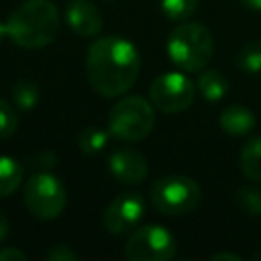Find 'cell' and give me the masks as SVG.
<instances>
[{"instance_id": "obj_1", "label": "cell", "mask_w": 261, "mask_h": 261, "mask_svg": "<svg viewBox=\"0 0 261 261\" xmlns=\"http://www.w3.org/2000/svg\"><path fill=\"white\" fill-rule=\"evenodd\" d=\"M141 71L137 47L122 37H102L86 53V73L90 86L104 98H116L128 92Z\"/></svg>"}, {"instance_id": "obj_2", "label": "cell", "mask_w": 261, "mask_h": 261, "mask_svg": "<svg viewBox=\"0 0 261 261\" xmlns=\"http://www.w3.org/2000/svg\"><path fill=\"white\" fill-rule=\"evenodd\" d=\"M8 37L22 49H41L49 45L59 31V12L51 0H24L6 20Z\"/></svg>"}, {"instance_id": "obj_3", "label": "cell", "mask_w": 261, "mask_h": 261, "mask_svg": "<svg viewBox=\"0 0 261 261\" xmlns=\"http://www.w3.org/2000/svg\"><path fill=\"white\" fill-rule=\"evenodd\" d=\"M214 39L208 27L200 22L184 20L167 39L169 59L186 73H200L212 59Z\"/></svg>"}, {"instance_id": "obj_4", "label": "cell", "mask_w": 261, "mask_h": 261, "mask_svg": "<svg viewBox=\"0 0 261 261\" xmlns=\"http://www.w3.org/2000/svg\"><path fill=\"white\" fill-rule=\"evenodd\" d=\"M155 126V110L151 100L141 96H126L118 100L108 112V130L120 141H143Z\"/></svg>"}, {"instance_id": "obj_5", "label": "cell", "mask_w": 261, "mask_h": 261, "mask_svg": "<svg viewBox=\"0 0 261 261\" xmlns=\"http://www.w3.org/2000/svg\"><path fill=\"white\" fill-rule=\"evenodd\" d=\"M153 206L167 216H181L194 212L202 202L200 186L186 175H163L151 186Z\"/></svg>"}, {"instance_id": "obj_6", "label": "cell", "mask_w": 261, "mask_h": 261, "mask_svg": "<svg viewBox=\"0 0 261 261\" xmlns=\"http://www.w3.org/2000/svg\"><path fill=\"white\" fill-rule=\"evenodd\" d=\"M24 206L39 220H53L61 216L67 204L63 184L49 171L33 173L24 184Z\"/></svg>"}, {"instance_id": "obj_7", "label": "cell", "mask_w": 261, "mask_h": 261, "mask_svg": "<svg viewBox=\"0 0 261 261\" xmlns=\"http://www.w3.org/2000/svg\"><path fill=\"white\" fill-rule=\"evenodd\" d=\"M124 255L130 261H167L175 257V239L165 226L147 224L126 239Z\"/></svg>"}, {"instance_id": "obj_8", "label": "cell", "mask_w": 261, "mask_h": 261, "mask_svg": "<svg viewBox=\"0 0 261 261\" xmlns=\"http://www.w3.org/2000/svg\"><path fill=\"white\" fill-rule=\"evenodd\" d=\"M196 96L194 82L181 71H167L153 80L149 86V100L151 104L167 114H175L192 106Z\"/></svg>"}, {"instance_id": "obj_9", "label": "cell", "mask_w": 261, "mask_h": 261, "mask_svg": "<svg viewBox=\"0 0 261 261\" xmlns=\"http://www.w3.org/2000/svg\"><path fill=\"white\" fill-rule=\"evenodd\" d=\"M143 212H145V204L139 194L133 192L118 194L104 212V226L112 234H124L139 224Z\"/></svg>"}, {"instance_id": "obj_10", "label": "cell", "mask_w": 261, "mask_h": 261, "mask_svg": "<svg viewBox=\"0 0 261 261\" xmlns=\"http://www.w3.org/2000/svg\"><path fill=\"white\" fill-rule=\"evenodd\" d=\"M108 169L118 181L128 184V186H137V184L145 181L147 173H149L145 155L135 149H128V147L114 149L108 155Z\"/></svg>"}, {"instance_id": "obj_11", "label": "cell", "mask_w": 261, "mask_h": 261, "mask_svg": "<svg viewBox=\"0 0 261 261\" xmlns=\"http://www.w3.org/2000/svg\"><path fill=\"white\" fill-rule=\"evenodd\" d=\"M65 20L69 29L80 37H96L104 27L102 12L90 0H69L65 8Z\"/></svg>"}, {"instance_id": "obj_12", "label": "cell", "mask_w": 261, "mask_h": 261, "mask_svg": "<svg viewBox=\"0 0 261 261\" xmlns=\"http://www.w3.org/2000/svg\"><path fill=\"white\" fill-rule=\"evenodd\" d=\"M218 124L230 137H243V135H249L255 128V114L247 106L232 104V106H226L220 112Z\"/></svg>"}, {"instance_id": "obj_13", "label": "cell", "mask_w": 261, "mask_h": 261, "mask_svg": "<svg viewBox=\"0 0 261 261\" xmlns=\"http://www.w3.org/2000/svg\"><path fill=\"white\" fill-rule=\"evenodd\" d=\"M196 90L208 100V102H218L226 96L228 92V82L224 73L216 69H202L198 80H196Z\"/></svg>"}, {"instance_id": "obj_14", "label": "cell", "mask_w": 261, "mask_h": 261, "mask_svg": "<svg viewBox=\"0 0 261 261\" xmlns=\"http://www.w3.org/2000/svg\"><path fill=\"white\" fill-rule=\"evenodd\" d=\"M24 179V167L8 155H0V198L12 196Z\"/></svg>"}, {"instance_id": "obj_15", "label": "cell", "mask_w": 261, "mask_h": 261, "mask_svg": "<svg viewBox=\"0 0 261 261\" xmlns=\"http://www.w3.org/2000/svg\"><path fill=\"white\" fill-rule=\"evenodd\" d=\"M39 96H41V88L35 80H29V77H22V80H16L12 86H10V98H12V104L27 112V110H33L39 102Z\"/></svg>"}, {"instance_id": "obj_16", "label": "cell", "mask_w": 261, "mask_h": 261, "mask_svg": "<svg viewBox=\"0 0 261 261\" xmlns=\"http://www.w3.org/2000/svg\"><path fill=\"white\" fill-rule=\"evenodd\" d=\"M241 169L253 179L261 181V137H253L241 151Z\"/></svg>"}, {"instance_id": "obj_17", "label": "cell", "mask_w": 261, "mask_h": 261, "mask_svg": "<svg viewBox=\"0 0 261 261\" xmlns=\"http://www.w3.org/2000/svg\"><path fill=\"white\" fill-rule=\"evenodd\" d=\"M110 130H104L100 126H86L77 135V147L84 155H96L108 145Z\"/></svg>"}, {"instance_id": "obj_18", "label": "cell", "mask_w": 261, "mask_h": 261, "mask_svg": "<svg viewBox=\"0 0 261 261\" xmlns=\"http://www.w3.org/2000/svg\"><path fill=\"white\" fill-rule=\"evenodd\" d=\"M237 65L239 69L247 73H259L261 71V41H249L241 47L237 53Z\"/></svg>"}, {"instance_id": "obj_19", "label": "cell", "mask_w": 261, "mask_h": 261, "mask_svg": "<svg viewBox=\"0 0 261 261\" xmlns=\"http://www.w3.org/2000/svg\"><path fill=\"white\" fill-rule=\"evenodd\" d=\"M200 0H159L163 14L169 20H188L196 8H198Z\"/></svg>"}, {"instance_id": "obj_20", "label": "cell", "mask_w": 261, "mask_h": 261, "mask_svg": "<svg viewBox=\"0 0 261 261\" xmlns=\"http://www.w3.org/2000/svg\"><path fill=\"white\" fill-rule=\"evenodd\" d=\"M237 204L251 216H261V192L253 188H241L237 192Z\"/></svg>"}, {"instance_id": "obj_21", "label": "cell", "mask_w": 261, "mask_h": 261, "mask_svg": "<svg viewBox=\"0 0 261 261\" xmlns=\"http://www.w3.org/2000/svg\"><path fill=\"white\" fill-rule=\"evenodd\" d=\"M18 126V114L16 110L12 108L10 102H6L4 98H0V141L2 139H8L14 135Z\"/></svg>"}, {"instance_id": "obj_22", "label": "cell", "mask_w": 261, "mask_h": 261, "mask_svg": "<svg viewBox=\"0 0 261 261\" xmlns=\"http://www.w3.org/2000/svg\"><path fill=\"white\" fill-rule=\"evenodd\" d=\"M47 259L49 261H75V259H80V255L73 249H69L67 245H55L49 249Z\"/></svg>"}, {"instance_id": "obj_23", "label": "cell", "mask_w": 261, "mask_h": 261, "mask_svg": "<svg viewBox=\"0 0 261 261\" xmlns=\"http://www.w3.org/2000/svg\"><path fill=\"white\" fill-rule=\"evenodd\" d=\"M0 261H27V255L14 247H2L0 249Z\"/></svg>"}, {"instance_id": "obj_24", "label": "cell", "mask_w": 261, "mask_h": 261, "mask_svg": "<svg viewBox=\"0 0 261 261\" xmlns=\"http://www.w3.org/2000/svg\"><path fill=\"white\" fill-rule=\"evenodd\" d=\"M8 232H10V222H8V218L0 212V243L8 237Z\"/></svg>"}, {"instance_id": "obj_25", "label": "cell", "mask_w": 261, "mask_h": 261, "mask_svg": "<svg viewBox=\"0 0 261 261\" xmlns=\"http://www.w3.org/2000/svg\"><path fill=\"white\" fill-rule=\"evenodd\" d=\"M212 261H222V259H228V261H241V255H234V253H216L210 257Z\"/></svg>"}, {"instance_id": "obj_26", "label": "cell", "mask_w": 261, "mask_h": 261, "mask_svg": "<svg viewBox=\"0 0 261 261\" xmlns=\"http://www.w3.org/2000/svg\"><path fill=\"white\" fill-rule=\"evenodd\" d=\"M241 2L253 10H261V0H241Z\"/></svg>"}, {"instance_id": "obj_27", "label": "cell", "mask_w": 261, "mask_h": 261, "mask_svg": "<svg viewBox=\"0 0 261 261\" xmlns=\"http://www.w3.org/2000/svg\"><path fill=\"white\" fill-rule=\"evenodd\" d=\"M4 37H8V27L6 22H0V43L4 41Z\"/></svg>"}, {"instance_id": "obj_28", "label": "cell", "mask_w": 261, "mask_h": 261, "mask_svg": "<svg viewBox=\"0 0 261 261\" xmlns=\"http://www.w3.org/2000/svg\"><path fill=\"white\" fill-rule=\"evenodd\" d=\"M253 259H257V261H261V251H257V253H253Z\"/></svg>"}]
</instances>
